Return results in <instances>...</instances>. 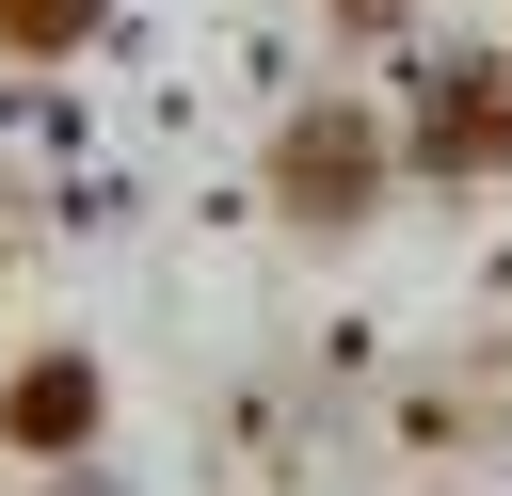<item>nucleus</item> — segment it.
Masks as SVG:
<instances>
[{
    "instance_id": "f03ea898",
    "label": "nucleus",
    "mask_w": 512,
    "mask_h": 496,
    "mask_svg": "<svg viewBox=\"0 0 512 496\" xmlns=\"http://www.w3.org/2000/svg\"><path fill=\"white\" fill-rule=\"evenodd\" d=\"M368 160H384L368 112H304V128H288V208H304V224H352V208H368Z\"/></svg>"
},
{
    "instance_id": "7ed1b4c3",
    "label": "nucleus",
    "mask_w": 512,
    "mask_h": 496,
    "mask_svg": "<svg viewBox=\"0 0 512 496\" xmlns=\"http://www.w3.org/2000/svg\"><path fill=\"white\" fill-rule=\"evenodd\" d=\"M80 432H96V368H80V352H48V368L16 384V448H80Z\"/></svg>"
},
{
    "instance_id": "f257e3e1",
    "label": "nucleus",
    "mask_w": 512,
    "mask_h": 496,
    "mask_svg": "<svg viewBox=\"0 0 512 496\" xmlns=\"http://www.w3.org/2000/svg\"><path fill=\"white\" fill-rule=\"evenodd\" d=\"M416 160L432 176H496L512 160V64H448L432 112H416Z\"/></svg>"
},
{
    "instance_id": "20e7f679",
    "label": "nucleus",
    "mask_w": 512,
    "mask_h": 496,
    "mask_svg": "<svg viewBox=\"0 0 512 496\" xmlns=\"http://www.w3.org/2000/svg\"><path fill=\"white\" fill-rule=\"evenodd\" d=\"M0 32H16V48H80V32H96V0H0Z\"/></svg>"
},
{
    "instance_id": "39448f33",
    "label": "nucleus",
    "mask_w": 512,
    "mask_h": 496,
    "mask_svg": "<svg viewBox=\"0 0 512 496\" xmlns=\"http://www.w3.org/2000/svg\"><path fill=\"white\" fill-rule=\"evenodd\" d=\"M336 16H352V32H400V0H336Z\"/></svg>"
}]
</instances>
